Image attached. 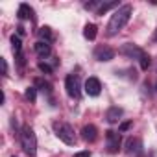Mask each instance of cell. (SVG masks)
<instances>
[{
  "mask_svg": "<svg viewBox=\"0 0 157 157\" xmlns=\"http://www.w3.org/2000/svg\"><path fill=\"white\" fill-rule=\"evenodd\" d=\"M131 13H133V8H131L129 4L120 6V8L111 15V19H109V24H107V35H117V33L128 24V21L131 19Z\"/></svg>",
  "mask_w": 157,
  "mask_h": 157,
  "instance_id": "obj_1",
  "label": "cell"
},
{
  "mask_svg": "<svg viewBox=\"0 0 157 157\" xmlns=\"http://www.w3.org/2000/svg\"><path fill=\"white\" fill-rule=\"evenodd\" d=\"M21 144H22V150L28 157H35V153H37V137H35V133L30 126H22Z\"/></svg>",
  "mask_w": 157,
  "mask_h": 157,
  "instance_id": "obj_2",
  "label": "cell"
},
{
  "mask_svg": "<svg viewBox=\"0 0 157 157\" xmlns=\"http://www.w3.org/2000/svg\"><path fill=\"white\" fill-rule=\"evenodd\" d=\"M54 131L57 135L59 140H63L65 144L72 146L76 144V133H74V128L67 122H54Z\"/></svg>",
  "mask_w": 157,
  "mask_h": 157,
  "instance_id": "obj_3",
  "label": "cell"
},
{
  "mask_svg": "<svg viewBox=\"0 0 157 157\" xmlns=\"http://www.w3.org/2000/svg\"><path fill=\"white\" fill-rule=\"evenodd\" d=\"M65 89H67V94L74 100H78L82 96V87H80V78L74 76V74H68L67 76V80H65Z\"/></svg>",
  "mask_w": 157,
  "mask_h": 157,
  "instance_id": "obj_4",
  "label": "cell"
},
{
  "mask_svg": "<svg viewBox=\"0 0 157 157\" xmlns=\"http://www.w3.org/2000/svg\"><path fill=\"white\" fill-rule=\"evenodd\" d=\"M122 56H126V57H129V59H142L144 56H146V52L140 48V46H137V44H133V43H126V44H122L120 46V50H118Z\"/></svg>",
  "mask_w": 157,
  "mask_h": 157,
  "instance_id": "obj_5",
  "label": "cell"
},
{
  "mask_svg": "<svg viewBox=\"0 0 157 157\" xmlns=\"http://www.w3.org/2000/svg\"><path fill=\"white\" fill-rule=\"evenodd\" d=\"M105 140H107V151L109 153H117L120 150V142H122V137L118 131H107L105 133Z\"/></svg>",
  "mask_w": 157,
  "mask_h": 157,
  "instance_id": "obj_6",
  "label": "cell"
},
{
  "mask_svg": "<svg viewBox=\"0 0 157 157\" xmlns=\"http://www.w3.org/2000/svg\"><path fill=\"white\" fill-rule=\"evenodd\" d=\"M113 57H115V50L111 46L102 44V46L94 48V59H98V61H111Z\"/></svg>",
  "mask_w": 157,
  "mask_h": 157,
  "instance_id": "obj_7",
  "label": "cell"
},
{
  "mask_svg": "<svg viewBox=\"0 0 157 157\" xmlns=\"http://www.w3.org/2000/svg\"><path fill=\"white\" fill-rule=\"evenodd\" d=\"M85 93L89 94V96H98L100 93H102V83H100V80L98 78H89V80L85 82Z\"/></svg>",
  "mask_w": 157,
  "mask_h": 157,
  "instance_id": "obj_8",
  "label": "cell"
},
{
  "mask_svg": "<svg viewBox=\"0 0 157 157\" xmlns=\"http://www.w3.org/2000/svg\"><path fill=\"white\" fill-rule=\"evenodd\" d=\"M122 115H124V109L118 107V105H113V107L107 109V113H105V120H107L109 124H117V122L122 118Z\"/></svg>",
  "mask_w": 157,
  "mask_h": 157,
  "instance_id": "obj_9",
  "label": "cell"
},
{
  "mask_svg": "<svg viewBox=\"0 0 157 157\" xmlns=\"http://www.w3.org/2000/svg\"><path fill=\"white\" fill-rule=\"evenodd\" d=\"M82 137H83V140H87V142H94V140L98 139V129H96V126H94V124L83 126V128H82Z\"/></svg>",
  "mask_w": 157,
  "mask_h": 157,
  "instance_id": "obj_10",
  "label": "cell"
},
{
  "mask_svg": "<svg viewBox=\"0 0 157 157\" xmlns=\"http://www.w3.org/2000/svg\"><path fill=\"white\" fill-rule=\"evenodd\" d=\"M140 148H142V144H140L139 139L129 137V139L126 140V151H128L129 155H139V153H140Z\"/></svg>",
  "mask_w": 157,
  "mask_h": 157,
  "instance_id": "obj_11",
  "label": "cell"
},
{
  "mask_svg": "<svg viewBox=\"0 0 157 157\" xmlns=\"http://www.w3.org/2000/svg\"><path fill=\"white\" fill-rule=\"evenodd\" d=\"M33 50H35V54H37L39 57H43V59H44V57H48V56H50V52H52V50H50V44H48V43H44V41H37V43L33 44Z\"/></svg>",
  "mask_w": 157,
  "mask_h": 157,
  "instance_id": "obj_12",
  "label": "cell"
},
{
  "mask_svg": "<svg viewBox=\"0 0 157 157\" xmlns=\"http://www.w3.org/2000/svg\"><path fill=\"white\" fill-rule=\"evenodd\" d=\"M17 15H19V19H21V21H28V19H30V21H33V10H32L28 4H21V6H19V13H17Z\"/></svg>",
  "mask_w": 157,
  "mask_h": 157,
  "instance_id": "obj_13",
  "label": "cell"
},
{
  "mask_svg": "<svg viewBox=\"0 0 157 157\" xmlns=\"http://www.w3.org/2000/svg\"><path fill=\"white\" fill-rule=\"evenodd\" d=\"M96 33H98V28H96L94 24H87L85 30H83V35H85V39H89V41H94V39H96Z\"/></svg>",
  "mask_w": 157,
  "mask_h": 157,
  "instance_id": "obj_14",
  "label": "cell"
},
{
  "mask_svg": "<svg viewBox=\"0 0 157 157\" xmlns=\"http://www.w3.org/2000/svg\"><path fill=\"white\" fill-rule=\"evenodd\" d=\"M11 48H13V54L19 57L21 56V50H22V43H21V37L19 35H11Z\"/></svg>",
  "mask_w": 157,
  "mask_h": 157,
  "instance_id": "obj_15",
  "label": "cell"
},
{
  "mask_svg": "<svg viewBox=\"0 0 157 157\" xmlns=\"http://www.w3.org/2000/svg\"><path fill=\"white\" fill-rule=\"evenodd\" d=\"M113 8H118V2H104V4H100V8L96 10V15H104L105 11L113 10Z\"/></svg>",
  "mask_w": 157,
  "mask_h": 157,
  "instance_id": "obj_16",
  "label": "cell"
},
{
  "mask_svg": "<svg viewBox=\"0 0 157 157\" xmlns=\"http://www.w3.org/2000/svg\"><path fill=\"white\" fill-rule=\"evenodd\" d=\"M39 37H41V41L44 39V43H48V44H50V43H52V39H54V35H52L50 28H46V26L39 30Z\"/></svg>",
  "mask_w": 157,
  "mask_h": 157,
  "instance_id": "obj_17",
  "label": "cell"
},
{
  "mask_svg": "<svg viewBox=\"0 0 157 157\" xmlns=\"http://www.w3.org/2000/svg\"><path fill=\"white\" fill-rule=\"evenodd\" d=\"M24 96H26V100H30V102L33 104L35 98H37V91H35V87H28L26 93H24Z\"/></svg>",
  "mask_w": 157,
  "mask_h": 157,
  "instance_id": "obj_18",
  "label": "cell"
},
{
  "mask_svg": "<svg viewBox=\"0 0 157 157\" xmlns=\"http://www.w3.org/2000/svg\"><path fill=\"white\" fill-rule=\"evenodd\" d=\"M39 70H41V72H44V74H52L54 67H50L46 61H41V63H39Z\"/></svg>",
  "mask_w": 157,
  "mask_h": 157,
  "instance_id": "obj_19",
  "label": "cell"
},
{
  "mask_svg": "<svg viewBox=\"0 0 157 157\" xmlns=\"http://www.w3.org/2000/svg\"><path fill=\"white\" fill-rule=\"evenodd\" d=\"M35 85H37V87H41V91L50 93V83H46V82H43V80H35Z\"/></svg>",
  "mask_w": 157,
  "mask_h": 157,
  "instance_id": "obj_20",
  "label": "cell"
},
{
  "mask_svg": "<svg viewBox=\"0 0 157 157\" xmlns=\"http://www.w3.org/2000/svg\"><path fill=\"white\" fill-rule=\"evenodd\" d=\"M148 67H150V56L146 54V56H144V57L140 59V68H142V70H146Z\"/></svg>",
  "mask_w": 157,
  "mask_h": 157,
  "instance_id": "obj_21",
  "label": "cell"
},
{
  "mask_svg": "<svg viewBox=\"0 0 157 157\" xmlns=\"http://www.w3.org/2000/svg\"><path fill=\"white\" fill-rule=\"evenodd\" d=\"M0 63H2V74L8 76V63H6V59H4V57H0Z\"/></svg>",
  "mask_w": 157,
  "mask_h": 157,
  "instance_id": "obj_22",
  "label": "cell"
},
{
  "mask_svg": "<svg viewBox=\"0 0 157 157\" xmlns=\"http://www.w3.org/2000/svg\"><path fill=\"white\" fill-rule=\"evenodd\" d=\"M74 157H91V151H89V150H83V151H78V153H74Z\"/></svg>",
  "mask_w": 157,
  "mask_h": 157,
  "instance_id": "obj_23",
  "label": "cell"
},
{
  "mask_svg": "<svg viewBox=\"0 0 157 157\" xmlns=\"http://www.w3.org/2000/svg\"><path fill=\"white\" fill-rule=\"evenodd\" d=\"M129 128H131V122H124V124L118 128V133H122V131H128Z\"/></svg>",
  "mask_w": 157,
  "mask_h": 157,
  "instance_id": "obj_24",
  "label": "cell"
},
{
  "mask_svg": "<svg viewBox=\"0 0 157 157\" xmlns=\"http://www.w3.org/2000/svg\"><path fill=\"white\" fill-rule=\"evenodd\" d=\"M17 30H19V35H24V28H22V26H19Z\"/></svg>",
  "mask_w": 157,
  "mask_h": 157,
  "instance_id": "obj_25",
  "label": "cell"
},
{
  "mask_svg": "<svg viewBox=\"0 0 157 157\" xmlns=\"http://www.w3.org/2000/svg\"><path fill=\"white\" fill-rule=\"evenodd\" d=\"M153 39H155V41H157V30H155V35H153Z\"/></svg>",
  "mask_w": 157,
  "mask_h": 157,
  "instance_id": "obj_26",
  "label": "cell"
}]
</instances>
